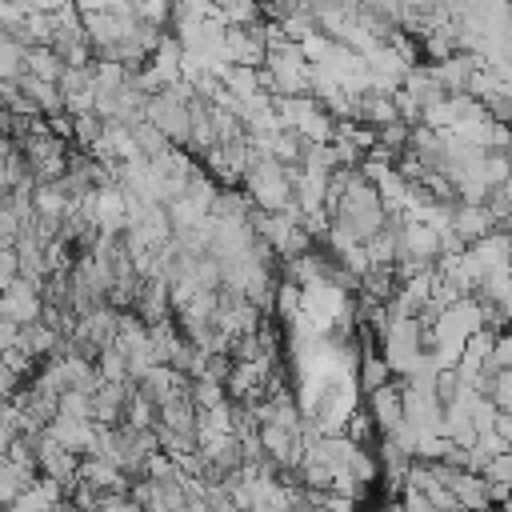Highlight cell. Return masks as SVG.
<instances>
[{"label": "cell", "instance_id": "ba28073f", "mask_svg": "<svg viewBox=\"0 0 512 512\" xmlns=\"http://www.w3.org/2000/svg\"><path fill=\"white\" fill-rule=\"evenodd\" d=\"M128 128H132V140H136V148H140V156H148V160H156V156H164V152L172 148V140L164 136V128H160V124H152L148 116H140V120H132Z\"/></svg>", "mask_w": 512, "mask_h": 512}, {"label": "cell", "instance_id": "8fae6325", "mask_svg": "<svg viewBox=\"0 0 512 512\" xmlns=\"http://www.w3.org/2000/svg\"><path fill=\"white\" fill-rule=\"evenodd\" d=\"M220 8V24H236V28H248V24H260L264 20V0H216Z\"/></svg>", "mask_w": 512, "mask_h": 512}, {"label": "cell", "instance_id": "30bf717a", "mask_svg": "<svg viewBox=\"0 0 512 512\" xmlns=\"http://www.w3.org/2000/svg\"><path fill=\"white\" fill-rule=\"evenodd\" d=\"M24 64H28V72L40 76V80H60V72L68 68L64 56H60L52 44H32V48L24 52Z\"/></svg>", "mask_w": 512, "mask_h": 512}, {"label": "cell", "instance_id": "e0dca14e", "mask_svg": "<svg viewBox=\"0 0 512 512\" xmlns=\"http://www.w3.org/2000/svg\"><path fill=\"white\" fill-rule=\"evenodd\" d=\"M24 212L4 196L0 200V244H8V248H16V240H20V228H24Z\"/></svg>", "mask_w": 512, "mask_h": 512}, {"label": "cell", "instance_id": "d6986e66", "mask_svg": "<svg viewBox=\"0 0 512 512\" xmlns=\"http://www.w3.org/2000/svg\"><path fill=\"white\" fill-rule=\"evenodd\" d=\"M408 140H412V124L400 116V120H388V124H380V148H388V152H404L408 148Z\"/></svg>", "mask_w": 512, "mask_h": 512}, {"label": "cell", "instance_id": "6da1fadb", "mask_svg": "<svg viewBox=\"0 0 512 512\" xmlns=\"http://www.w3.org/2000/svg\"><path fill=\"white\" fill-rule=\"evenodd\" d=\"M0 316H8V320H16V324L40 320V316H44V292H40V284L28 280V276H16V280L0 292Z\"/></svg>", "mask_w": 512, "mask_h": 512}, {"label": "cell", "instance_id": "5bb4252c", "mask_svg": "<svg viewBox=\"0 0 512 512\" xmlns=\"http://www.w3.org/2000/svg\"><path fill=\"white\" fill-rule=\"evenodd\" d=\"M24 44H16L8 32L0 36V80H20L24 72H28V64H24Z\"/></svg>", "mask_w": 512, "mask_h": 512}, {"label": "cell", "instance_id": "484cf974", "mask_svg": "<svg viewBox=\"0 0 512 512\" xmlns=\"http://www.w3.org/2000/svg\"><path fill=\"white\" fill-rule=\"evenodd\" d=\"M496 228H500V232H512V212H508V216H504V220H500Z\"/></svg>", "mask_w": 512, "mask_h": 512}, {"label": "cell", "instance_id": "ffe728a7", "mask_svg": "<svg viewBox=\"0 0 512 512\" xmlns=\"http://www.w3.org/2000/svg\"><path fill=\"white\" fill-rule=\"evenodd\" d=\"M280 28H284V36H288V40H296V44H300L308 32H316V20H312L308 12H292V16H284V20H280Z\"/></svg>", "mask_w": 512, "mask_h": 512}, {"label": "cell", "instance_id": "5b68a950", "mask_svg": "<svg viewBox=\"0 0 512 512\" xmlns=\"http://www.w3.org/2000/svg\"><path fill=\"white\" fill-rule=\"evenodd\" d=\"M48 428H52V436H56L60 444H68V448H72V452H80V456H88V452L96 448V432H100V424H96V420L64 416V412H56V416L48 420Z\"/></svg>", "mask_w": 512, "mask_h": 512}, {"label": "cell", "instance_id": "7a4b0ae2", "mask_svg": "<svg viewBox=\"0 0 512 512\" xmlns=\"http://www.w3.org/2000/svg\"><path fill=\"white\" fill-rule=\"evenodd\" d=\"M364 396H368L364 408L372 412L380 436H388V432H396V428L404 424V384H400V376L384 380L380 388H372V392H364Z\"/></svg>", "mask_w": 512, "mask_h": 512}, {"label": "cell", "instance_id": "277c9868", "mask_svg": "<svg viewBox=\"0 0 512 512\" xmlns=\"http://www.w3.org/2000/svg\"><path fill=\"white\" fill-rule=\"evenodd\" d=\"M488 232H496V216H492L488 204H464V200L452 204V236H456L464 248L476 244V240L488 236Z\"/></svg>", "mask_w": 512, "mask_h": 512}, {"label": "cell", "instance_id": "7c38bea8", "mask_svg": "<svg viewBox=\"0 0 512 512\" xmlns=\"http://www.w3.org/2000/svg\"><path fill=\"white\" fill-rule=\"evenodd\" d=\"M188 396H192V404L204 412V408H216V404L228 400V384L216 380V376H208V372H200V376L188 380Z\"/></svg>", "mask_w": 512, "mask_h": 512}, {"label": "cell", "instance_id": "44dd1931", "mask_svg": "<svg viewBox=\"0 0 512 512\" xmlns=\"http://www.w3.org/2000/svg\"><path fill=\"white\" fill-rule=\"evenodd\" d=\"M492 364L496 368H512V324H504L496 332V344H492Z\"/></svg>", "mask_w": 512, "mask_h": 512}, {"label": "cell", "instance_id": "cb8c5ba5", "mask_svg": "<svg viewBox=\"0 0 512 512\" xmlns=\"http://www.w3.org/2000/svg\"><path fill=\"white\" fill-rule=\"evenodd\" d=\"M124 0H76L80 12H96V8H120Z\"/></svg>", "mask_w": 512, "mask_h": 512}, {"label": "cell", "instance_id": "9a60e30c", "mask_svg": "<svg viewBox=\"0 0 512 512\" xmlns=\"http://www.w3.org/2000/svg\"><path fill=\"white\" fill-rule=\"evenodd\" d=\"M96 368H100L104 380H128V376H132V368H128V352H124L120 344L100 348V352H96Z\"/></svg>", "mask_w": 512, "mask_h": 512}, {"label": "cell", "instance_id": "8992f818", "mask_svg": "<svg viewBox=\"0 0 512 512\" xmlns=\"http://www.w3.org/2000/svg\"><path fill=\"white\" fill-rule=\"evenodd\" d=\"M72 204H76V200L64 192V184H60V180H40V184L32 188V212H36V216L64 220Z\"/></svg>", "mask_w": 512, "mask_h": 512}, {"label": "cell", "instance_id": "ac0fdd59", "mask_svg": "<svg viewBox=\"0 0 512 512\" xmlns=\"http://www.w3.org/2000/svg\"><path fill=\"white\" fill-rule=\"evenodd\" d=\"M56 412L96 420V416H92V392H84V388H64V392H60V400H56Z\"/></svg>", "mask_w": 512, "mask_h": 512}, {"label": "cell", "instance_id": "d4e9b609", "mask_svg": "<svg viewBox=\"0 0 512 512\" xmlns=\"http://www.w3.org/2000/svg\"><path fill=\"white\" fill-rule=\"evenodd\" d=\"M12 436H16V432H12L8 424H0V456L8 452V444H12Z\"/></svg>", "mask_w": 512, "mask_h": 512}, {"label": "cell", "instance_id": "2e32d148", "mask_svg": "<svg viewBox=\"0 0 512 512\" xmlns=\"http://www.w3.org/2000/svg\"><path fill=\"white\" fill-rule=\"evenodd\" d=\"M156 420H160L156 400H148V396L140 392V384H136V392H132V400H128V412H124V424H132V428H156Z\"/></svg>", "mask_w": 512, "mask_h": 512}, {"label": "cell", "instance_id": "603a6c76", "mask_svg": "<svg viewBox=\"0 0 512 512\" xmlns=\"http://www.w3.org/2000/svg\"><path fill=\"white\" fill-rule=\"evenodd\" d=\"M20 332H24V324H16V320L0 316V352H4V348H12V344H20Z\"/></svg>", "mask_w": 512, "mask_h": 512}, {"label": "cell", "instance_id": "3957f363", "mask_svg": "<svg viewBox=\"0 0 512 512\" xmlns=\"http://www.w3.org/2000/svg\"><path fill=\"white\" fill-rule=\"evenodd\" d=\"M136 392V376L128 380H100V388L92 392V416L96 424H124L128 400Z\"/></svg>", "mask_w": 512, "mask_h": 512}, {"label": "cell", "instance_id": "52a82bcc", "mask_svg": "<svg viewBox=\"0 0 512 512\" xmlns=\"http://www.w3.org/2000/svg\"><path fill=\"white\" fill-rule=\"evenodd\" d=\"M160 424H168V428H176V432L196 436V428H200V408L192 404V396H188V392H180V396H172V400H164V404H160Z\"/></svg>", "mask_w": 512, "mask_h": 512}, {"label": "cell", "instance_id": "4316f807", "mask_svg": "<svg viewBox=\"0 0 512 512\" xmlns=\"http://www.w3.org/2000/svg\"><path fill=\"white\" fill-rule=\"evenodd\" d=\"M508 448H512V436H508Z\"/></svg>", "mask_w": 512, "mask_h": 512}, {"label": "cell", "instance_id": "4fadbf2b", "mask_svg": "<svg viewBox=\"0 0 512 512\" xmlns=\"http://www.w3.org/2000/svg\"><path fill=\"white\" fill-rule=\"evenodd\" d=\"M396 372H392V364L384 360V352H376L372 344H368V352L360 356V388L364 392H372V388H380L384 380H392Z\"/></svg>", "mask_w": 512, "mask_h": 512}, {"label": "cell", "instance_id": "7402d4cb", "mask_svg": "<svg viewBox=\"0 0 512 512\" xmlns=\"http://www.w3.org/2000/svg\"><path fill=\"white\" fill-rule=\"evenodd\" d=\"M16 276H20V256H16V248L0 244V292H4Z\"/></svg>", "mask_w": 512, "mask_h": 512}, {"label": "cell", "instance_id": "9c48e42d", "mask_svg": "<svg viewBox=\"0 0 512 512\" xmlns=\"http://www.w3.org/2000/svg\"><path fill=\"white\" fill-rule=\"evenodd\" d=\"M480 472H484V480L492 488V504H504V496L512 492V448L496 452Z\"/></svg>", "mask_w": 512, "mask_h": 512}]
</instances>
